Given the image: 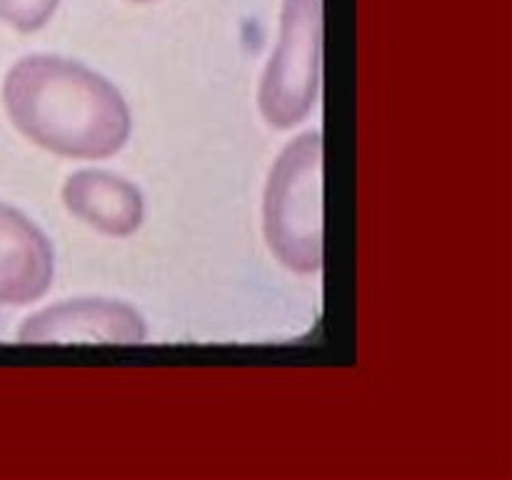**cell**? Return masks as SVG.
Masks as SVG:
<instances>
[{
    "label": "cell",
    "mask_w": 512,
    "mask_h": 480,
    "mask_svg": "<svg viewBox=\"0 0 512 480\" xmlns=\"http://www.w3.org/2000/svg\"><path fill=\"white\" fill-rule=\"evenodd\" d=\"M3 103L15 128L65 158H110L130 135V110L103 75L60 55H28L8 70Z\"/></svg>",
    "instance_id": "6da1fadb"
},
{
    "label": "cell",
    "mask_w": 512,
    "mask_h": 480,
    "mask_svg": "<svg viewBox=\"0 0 512 480\" xmlns=\"http://www.w3.org/2000/svg\"><path fill=\"white\" fill-rule=\"evenodd\" d=\"M265 238L295 273L323 265V138L305 133L275 160L265 188Z\"/></svg>",
    "instance_id": "7a4b0ae2"
},
{
    "label": "cell",
    "mask_w": 512,
    "mask_h": 480,
    "mask_svg": "<svg viewBox=\"0 0 512 480\" xmlns=\"http://www.w3.org/2000/svg\"><path fill=\"white\" fill-rule=\"evenodd\" d=\"M323 55V0H283L280 38L258 103L273 128H293L318 100Z\"/></svg>",
    "instance_id": "3957f363"
},
{
    "label": "cell",
    "mask_w": 512,
    "mask_h": 480,
    "mask_svg": "<svg viewBox=\"0 0 512 480\" xmlns=\"http://www.w3.org/2000/svg\"><path fill=\"white\" fill-rule=\"evenodd\" d=\"M23 343H95L138 345L145 340V320L120 300L80 298L50 305L30 315L20 328Z\"/></svg>",
    "instance_id": "277c9868"
},
{
    "label": "cell",
    "mask_w": 512,
    "mask_h": 480,
    "mask_svg": "<svg viewBox=\"0 0 512 480\" xmlns=\"http://www.w3.org/2000/svg\"><path fill=\"white\" fill-rule=\"evenodd\" d=\"M53 280L48 238L20 210L0 203V305L43 298Z\"/></svg>",
    "instance_id": "5b68a950"
},
{
    "label": "cell",
    "mask_w": 512,
    "mask_h": 480,
    "mask_svg": "<svg viewBox=\"0 0 512 480\" xmlns=\"http://www.w3.org/2000/svg\"><path fill=\"white\" fill-rule=\"evenodd\" d=\"M65 208L90 228L113 238L133 235L143 223V195L125 178L105 170H80L63 188Z\"/></svg>",
    "instance_id": "8992f818"
},
{
    "label": "cell",
    "mask_w": 512,
    "mask_h": 480,
    "mask_svg": "<svg viewBox=\"0 0 512 480\" xmlns=\"http://www.w3.org/2000/svg\"><path fill=\"white\" fill-rule=\"evenodd\" d=\"M60 0H0V23L20 33L40 30L55 13Z\"/></svg>",
    "instance_id": "52a82bcc"
},
{
    "label": "cell",
    "mask_w": 512,
    "mask_h": 480,
    "mask_svg": "<svg viewBox=\"0 0 512 480\" xmlns=\"http://www.w3.org/2000/svg\"><path fill=\"white\" fill-rule=\"evenodd\" d=\"M133 3H148V0H133Z\"/></svg>",
    "instance_id": "ba28073f"
}]
</instances>
